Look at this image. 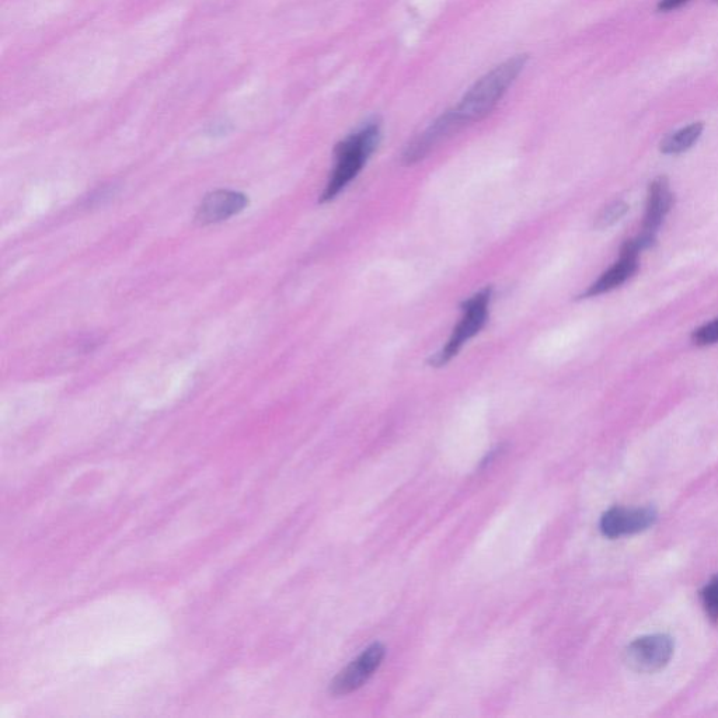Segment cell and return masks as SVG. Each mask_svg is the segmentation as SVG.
Masks as SVG:
<instances>
[{
  "label": "cell",
  "instance_id": "cell-9",
  "mask_svg": "<svg viewBox=\"0 0 718 718\" xmlns=\"http://www.w3.org/2000/svg\"><path fill=\"white\" fill-rule=\"evenodd\" d=\"M640 253L639 247L634 245L633 239L627 240L622 250H620V259L608 271H605L591 287H588L587 291L582 292L580 299L595 298V296L608 294L613 289L626 284L639 270Z\"/></svg>",
  "mask_w": 718,
  "mask_h": 718
},
{
  "label": "cell",
  "instance_id": "cell-14",
  "mask_svg": "<svg viewBox=\"0 0 718 718\" xmlns=\"http://www.w3.org/2000/svg\"><path fill=\"white\" fill-rule=\"evenodd\" d=\"M692 341L700 347L718 343V319L704 324L692 334Z\"/></svg>",
  "mask_w": 718,
  "mask_h": 718
},
{
  "label": "cell",
  "instance_id": "cell-3",
  "mask_svg": "<svg viewBox=\"0 0 718 718\" xmlns=\"http://www.w3.org/2000/svg\"><path fill=\"white\" fill-rule=\"evenodd\" d=\"M491 299H493V287H486L462 303L460 306L462 316L444 347L428 361L430 367L444 368L459 354L463 345L469 343L484 329L490 316Z\"/></svg>",
  "mask_w": 718,
  "mask_h": 718
},
{
  "label": "cell",
  "instance_id": "cell-15",
  "mask_svg": "<svg viewBox=\"0 0 718 718\" xmlns=\"http://www.w3.org/2000/svg\"><path fill=\"white\" fill-rule=\"evenodd\" d=\"M686 2H689V0H660L658 10L660 12H671V10L681 8Z\"/></svg>",
  "mask_w": 718,
  "mask_h": 718
},
{
  "label": "cell",
  "instance_id": "cell-7",
  "mask_svg": "<svg viewBox=\"0 0 718 718\" xmlns=\"http://www.w3.org/2000/svg\"><path fill=\"white\" fill-rule=\"evenodd\" d=\"M386 650L382 644L376 643L367 648L357 660L352 661L344 671L336 676L331 683L330 692L334 696H344L365 685V682L381 667Z\"/></svg>",
  "mask_w": 718,
  "mask_h": 718
},
{
  "label": "cell",
  "instance_id": "cell-8",
  "mask_svg": "<svg viewBox=\"0 0 718 718\" xmlns=\"http://www.w3.org/2000/svg\"><path fill=\"white\" fill-rule=\"evenodd\" d=\"M672 207H674V194L669 187V181L667 177H657L648 188L646 216H644L643 229L637 236L643 240L647 249L657 240L658 230Z\"/></svg>",
  "mask_w": 718,
  "mask_h": 718
},
{
  "label": "cell",
  "instance_id": "cell-12",
  "mask_svg": "<svg viewBox=\"0 0 718 718\" xmlns=\"http://www.w3.org/2000/svg\"><path fill=\"white\" fill-rule=\"evenodd\" d=\"M629 211V205L625 201H615L608 207L602 209L595 219V228L605 230L618 223Z\"/></svg>",
  "mask_w": 718,
  "mask_h": 718
},
{
  "label": "cell",
  "instance_id": "cell-4",
  "mask_svg": "<svg viewBox=\"0 0 718 718\" xmlns=\"http://www.w3.org/2000/svg\"><path fill=\"white\" fill-rule=\"evenodd\" d=\"M675 643L668 634H650L640 637L626 648L627 665L637 672L654 674L661 671L674 657Z\"/></svg>",
  "mask_w": 718,
  "mask_h": 718
},
{
  "label": "cell",
  "instance_id": "cell-13",
  "mask_svg": "<svg viewBox=\"0 0 718 718\" xmlns=\"http://www.w3.org/2000/svg\"><path fill=\"white\" fill-rule=\"evenodd\" d=\"M702 604L704 606V611H706L707 616L711 620H718V575L717 577H714L713 580L709 582V584H706V587L703 588L702 594Z\"/></svg>",
  "mask_w": 718,
  "mask_h": 718
},
{
  "label": "cell",
  "instance_id": "cell-11",
  "mask_svg": "<svg viewBox=\"0 0 718 718\" xmlns=\"http://www.w3.org/2000/svg\"><path fill=\"white\" fill-rule=\"evenodd\" d=\"M703 130V123H693L674 134H669L668 137L662 139L660 151L664 155H681V153L689 151L699 141Z\"/></svg>",
  "mask_w": 718,
  "mask_h": 718
},
{
  "label": "cell",
  "instance_id": "cell-1",
  "mask_svg": "<svg viewBox=\"0 0 718 718\" xmlns=\"http://www.w3.org/2000/svg\"><path fill=\"white\" fill-rule=\"evenodd\" d=\"M528 61L526 54L515 55L477 80L467 90L458 106L453 108L463 125L477 123L489 117L511 86L517 82L519 75L524 72Z\"/></svg>",
  "mask_w": 718,
  "mask_h": 718
},
{
  "label": "cell",
  "instance_id": "cell-5",
  "mask_svg": "<svg viewBox=\"0 0 718 718\" xmlns=\"http://www.w3.org/2000/svg\"><path fill=\"white\" fill-rule=\"evenodd\" d=\"M465 127L455 110H448L446 113L439 115L434 123L428 125L420 135H417L406 149L403 151L402 163L404 166H413L423 162L425 158L438 145L446 141L453 134H456L460 128Z\"/></svg>",
  "mask_w": 718,
  "mask_h": 718
},
{
  "label": "cell",
  "instance_id": "cell-6",
  "mask_svg": "<svg viewBox=\"0 0 718 718\" xmlns=\"http://www.w3.org/2000/svg\"><path fill=\"white\" fill-rule=\"evenodd\" d=\"M657 518V511L651 507H615L602 515L599 529L606 538H625V536L647 531L657 522Z\"/></svg>",
  "mask_w": 718,
  "mask_h": 718
},
{
  "label": "cell",
  "instance_id": "cell-10",
  "mask_svg": "<svg viewBox=\"0 0 718 718\" xmlns=\"http://www.w3.org/2000/svg\"><path fill=\"white\" fill-rule=\"evenodd\" d=\"M249 200L237 191L219 190L208 194L198 208L197 219L201 223H218L232 218L247 207Z\"/></svg>",
  "mask_w": 718,
  "mask_h": 718
},
{
  "label": "cell",
  "instance_id": "cell-2",
  "mask_svg": "<svg viewBox=\"0 0 718 718\" xmlns=\"http://www.w3.org/2000/svg\"><path fill=\"white\" fill-rule=\"evenodd\" d=\"M379 142H381V123L378 120L368 121L359 130L338 142L334 149L336 163L331 170L326 188L320 195L322 204L336 200L338 195L350 186L351 181L357 179L369 158L378 149Z\"/></svg>",
  "mask_w": 718,
  "mask_h": 718
}]
</instances>
